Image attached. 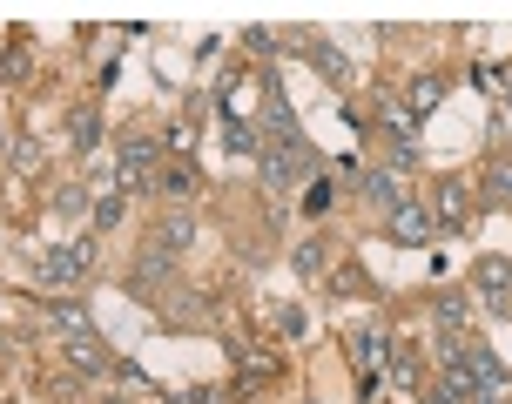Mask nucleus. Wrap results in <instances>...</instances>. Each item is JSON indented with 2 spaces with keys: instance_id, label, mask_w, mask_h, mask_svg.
I'll use <instances>...</instances> for the list:
<instances>
[{
  "instance_id": "nucleus-6",
  "label": "nucleus",
  "mask_w": 512,
  "mask_h": 404,
  "mask_svg": "<svg viewBox=\"0 0 512 404\" xmlns=\"http://www.w3.org/2000/svg\"><path fill=\"white\" fill-rule=\"evenodd\" d=\"M61 351H68V371H75V378H115V357H108V344L95 330H88V337H68Z\"/></svg>"
},
{
  "instance_id": "nucleus-4",
  "label": "nucleus",
  "mask_w": 512,
  "mask_h": 404,
  "mask_svg": "<svg viewBox=\"0 0 512 404\" xmlns=\"http://www.w3.org/2000/svg\"><path fill=\"white\" fill-rule=\"evenodd\" d=\"M465 216H472V189H465V176H438V196H432V223H438V236H459Z\"/></svg>"
},
{
  "instance_id": "nucleus-7",
  "label": "nucleus",
  "mask_w": 512,
  "mask_h": 404,
  "mask_svg": "<svg viewBox=\"0 0 512 404\" xmlns=\"http://www.w3.org/2000/svg\"><path fill=\"white\" fill-rule=\"evenodd\" d=\"M384 135H391V176L418 169V122H411L405 108H391V115H384Z\"/></svg>"
},
{
  "instance_id": "nucleus-10",
  "label": "nucleus",
  "mask_w": 512,
  "mask_h": 404,
  "mask_svg": "<svg viewBox=\"0 0 512 404\" xmlns=\"http://www.w3.org/2000/svg\"><path fill=\"white\" fill-rule=\"evenodd\" d=\"M41 324L61 330V344H68V337H88V330H95V317H88L75 297H54V303H41Z\"/></svg>"
},
{
  "instance_id": "nucleus-11",
  "label": "nucleus",
  "mask_w": 512,
  "mask_h": 404,
  "mask_svg": "<svg viewBox=\"0 0 512 404\" xmlns=\"http://www.w3.org/2000/svg\"><path fill=\"white\" fill-rule=\"evenodd\" d=\"M438 101H445V75H411L405 81V115L418 122V115H432Z\"/></svg>"
},
{
  "instance_id": "nucleus-22",
  "label": "nucleus",
  "mask_w": 512,
  "mask_h": 404,
  "mask_svg": "<svg viewBox=\"0 0 512 404\" xmlns=\"http://www.w3.org/2000/svg\"><path fill=\"white\" fill-rule=\"evenodd\" d=\"M162 404H216V391H209V384L203 391H162Z\"/></svg>"
},
{
  "instance_id": "nucleus-8",
  "label": "nucleus",
  "mask_w": 512,
  "mask_h": 404,
  "mask_svg": "<svg viewBox=\"0 0 512 404\" xmlns=\"http://www.w3.org/2000/svg\"><path fill=\"white\" fill-rule=\"evenodd\" d=\"M472 277H479V297H486L499 317H512V263H506V256H486Z\"/></svg>"
},
{
  "instance_id": "nucleus-12",
  "label": "nucleus",
  "mask_w": 512,
  "mask_h": 404,
  "mask_svg": "<svg viewBox=\"0 0 512 404\" xmlns=\"http://www.w3.org/2000/svg\"><path fill=\"white\" fill-rule=\"evenodd\" d=\"M304 48H310V61H317V75L331 81V88H344V81H351V61H344V54H337L331 41H324V34H304Z\"/></svg>"
},
{
  "instance_id": "nucleus-1",
  "label": "nucleus",
  "mask_w": 512,
  "mask_h": 404,
  "mask_svg": "<svg viewBox=\"0 0 512 404\" xmlns=\"http://www.w3.org/2000/svg\"><path fill=\"white\" fill-rule=\"evenodd\" d=\"M88 270H95V236H75V243H61V250H41V256H34V277L54 283V290L88 283Z\"/></svg>"
},
{
  "instance_id": "nucleus-26",
  "label": "nucleus",
  "mask_w": 512,
  "mask_h": 404,
  "mask_svg": "<svg viewBox=\"0 0 512 404\" xmlns=\"http://www.w3.org/2000/svg\"><path fill=\"white\" fill-rule=\"evenodd\" d=\"M499 128H506V142H512V95H506V108H499Z\"/></svg>"
},
{
  "instance_id": "nucleus-17",
  "label": "nucleus",
  "mask_w": 512,
  "mask_h": 404,
  "mask_svg": "<svg viewBox=\"0 0 512 404\" xmlns=\"http://www.w3.org/2000/svg\"><path fill=\"white\" fill-rule=\"evenodd\" d=\"M95 142H102V115H95V108H75V115H68V149L88 155Z\"/></svg>"
},
{
  "instance_id": "nucleus-5",
  "label": "nucleus",
  "mask_w": 512,
  "mask_h": 404,
  "mask_svg": "<svg viewBox=\"0 0 512 404\" xmlns=\"http://www.w3.org/2000/svg\"><path fill=\"white\" fill-rule=\"evenodd\" d=\"M384 229H391V243H405V250H425V243L438 236V223H432L425 202H398V209L384 216Z\"/></svg>"
},
{
  "instance_id": "nucleus-2",
  "label": "nucleus",
  "mask_w": 512,
  "mask_h": 404,
  "mask_svg": "<svg viewBox=\"0 0 512 404\" xmlns=\"http://www.w3.org/2000/svg\"><path fill=\"white\" fill-rule=\"evenodd\" d=\"M317 169V149L310 142H270L263 135V155H256V176L270 182V189H290L297 176H310Z\"/></svg>"
},
{
  "instance_id": "nucleus-3",
  "label": "nucleus",
  "mask_w": 512,
  "mask_h": 404,
  "mask_svg": "<svg viewBox=\"0 0 512 404\" xmlns=\"http://www.w3.org/2000/svg\"><path fill=\"white\" fill-rule=\"evenodd\" d=\"M155 176H162V149L155 142H122V155H115V196H149Z\"/></svg>"
},
{
  "instance_id": "nucleus-19",
  "label": "nucleus",
  "mask_w": 512,
  "mask_h": 404,
  "mask_svg": "<svg viewBox=\"0 0 512 404\" xmlns=\"http://www.w3.org/2000/svg\"><path fill=\"white\" fill-rule=\"evenodd\" d=\"M223 142H230V155H263V135H256L250 122H230V128H223Z\"/></svg>"
},
{
  "instance_id": "nucleus-21",
  "label": "nucleus",
  "mask_w": 512,
  "mask_h": 404,
  "mask_svg": "<svg viewBox=\"0 0 512 404\" xmlns=\"http://www.w3.org/2000/svg\"><path fill=\"white\" fill-rule=\"evenodd\" d=\"M162 149H176V162H189V155H196V128H189V122H176L169 135H162Z\"/></svg>"
},
{
  "instance_id": "nucleus-13",
  "label": "nucleus",
  "mask_w": 512,
  "mask_h": 404,
  "mask_svg": "<svg viewBox=\"0 0 512 404\" xmlns=\"http://www.w3.org/2000/svg\"><path fill=\"white\" fill-rule=\"evenodd\" d=\"M358 189H364V202H371V209H384V216L405 202V189H398V176H391V169H371V176H358Z\"/></svg>"
},
{
  "instance_id": "nucleus-25",
  "label": "nucleus",
  "mask_w": 512,
  "mask_h": 404,
  "mask_svg": "<svg viewBox=\"0 0 512 404\" xmlns=\"http://www.w3.org/2000/svg\"><path fill=\"white\" fill-rule=\"evenodd\" d=\"M364 283H371L364 270H337V283H331V290H344V297H351V290H364Z\"/></svg>"
},
{
  "instance_id": "nucleus-15",
  "label": "nucleus",
  "mask_w": 512,
  "mask_h": 404,
  "mask_svg": "<svg viewBox=\"0 0 512 404\" xmlns=\"http://www.w3.org/2000/svg\"><path fill=\"white\" fill-rule=\"evenodd\" d=\"M189 243H196V223H189V216H162V223H155V250H169V256H182L189 250Z\"/></svg>"
},
{
  "instance_id": "nucleus-24",
  "label": "nucleus",
  "mask_w": 512,
  "mask_h": 404,
  "mask_svg": "<svg viewBox=\"0 0 512 404\" xmlns=\"http://www.w3.org/2000/svg\"><path fill=\"white\" fill-rule=\"evenodd\" d=\"M297 270H304V277H317V270H324V250H317V243H304V250H297Z\"/></svg>"
},
{
  "instance_id": "nucleus-9",
  "label": "nucleus",
  "mask_w": 512,
  "mask_h": 404,
  "mask_svg": "<svg viewBox=\"0 0 512 404\" xmlns=\"http://www.w3.org/2000/svg\"><path fill=\"white\" fill-rule=\"evenodd\" d=\"M344 351H351V364L364 371V398H378V371H384V351H391V344H384L378 330H358Z\"/></svg>"
},
{
  "instance_id": "nucleus-14",
  "label": "nucleus",
  "mask_w": 512,
  "mask_h": 404,
  "mask_svg": "<svg viewBox=\"0 0 512 404\" xmlns=\"http://www.w3.org/2000/svg\"><path fill=\"white\" fill-rule=\"evenodd\" d=\"M155 189L182 202V196H196V189H203V169H196V162H169V169L155 176Z\"/></svg>"
},
{
  "instance_id": "nucleus-27",
  "label": "nucleus",
  "mask_w": 512,
  "mask_h": 404,
  "mask_svg": "<svg viewBox=\"0 0 512 404\" xmlns=\"http://www.w3.org/2000/svg\"><path fill=\"white\" fill-rule=\"evenodd\" d=\"M418 404H445V398H438V391H418Z\"/></svg>"
},
{
  "instance_id": "nucleus-23",
  "label": "nucleus",
  "mask_w": 512,
  "mask_h": 404,
  "mask_svg": "<svg viewBox=\"0 0 512 404\" xmlns=\"http://www.w3.org/2000/svg\"><path fill=\"white\" fill-rule=\"evenodd\" d=\"M304 209H310V216H317V209H331V182H310V189H304Z\"/></svg>"
},
{
  "instance_id": "nucleus-20",
  "label": "nucleus",
  "mask_w": 512,
  "mask_h": 404,
  "mask_svg": "<svg viewBox=\"0 0 512 404\" xmlns=\"http://www.w3.org/2000/svg\"><path fill=\"white\" fill-rule=\"evenodd\" d=\"M122 209H128V196H115V189L95 196V229H115V223H122Z\"/></svg>"
},
{
  "instance_id": "nucleus-16",
  "label": "nucleus",
  "mask_w": 512,
  "mask_h": 404,
  "mask_svg": "<svg viewBox=\"0 0 512 404\" xmlns=\"http://www.w3.org/2000/svg\"><path fill=\"white\" fill-rule=\"evenodd\" d=\"M169 270H176V256H169V250H142V256H135V290H162Z\"/></svg>"
},
{
  "instance_id": "nucleus-18",
  "label": "nucleus",
  "mask_w": 512,
  "mask_h": 404,
  "mask_svg": "<svg viewBox=\"0 0 512 404\" xmlns=\"http://www.w3.org/2000/svg\"><path fill=\"white\" fill-rule=\"evenodd\" d=\"M479 189H486V202H506V209H512V155H492Z\"/></svg>"
}]
</instances>
